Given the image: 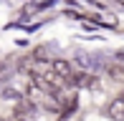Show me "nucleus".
I'll list each match as a JSON object with an SVG mask.
<instances>
[{
  "instance_id": "obj_1",
  "label": "nucleus",
  "mask_w": 124,
  "mask_h": 121,
  "mask_svg": "<svg viewBox=\"0 0 124 121\" xmlns=\"http://www.w3.org/2000/svg\"><path fill=\"white\" fill-rule=\"evenodd\" d=\"M106 116L111 121H124V98H114V101L106 106Z\"/></svg>"
},
{
  "instance_id": "obj_2",
  "label": "nucleus",
  "mask_w": 124,
  "mask_h": 121,
  "mask_svg": "<svg viewBox=\"0 0 124 121\" xmlns=\"http://www.w3.org/2000/svg\"><path fill=\"white\" fill-rule=\"evenodd\" d=\"M51 68H53V73H58L61 78H66V81L71 78V66H69V60H61V58H56L53 63H51Z\"/></svg>"
},
{
  "instance_id": "obj_3",
  "label": "nucleus",
  "mask_w": 124,
  "mask_h": 121,
  "mask_svg": "<svg viewBox=\"0 0 124 121\" xmlns=\"http://www.w3.org/2000/svg\"><path fill=\"white\" fill-rule=\"evenodd\" d=\"M71 86H76V88H78V86H94V76H89L86 73V71H81V73H71Z\"/></svg>"
},
{
  "instance_id": "obj_4",
  "label": "nucleus",
  "mask_w": 124,
  "mask_h": 121,
  "mask_svg": "<svg viewBox=\"0 0 124 121\" xmlns=\"http://www.w3.org/2000/svg\"><path fill=\"white\" fill-rule=\"evenodd\" d=\"M106 73H109V78L111 81H124V68H122V63H109L106 66Z\"/></svg>"
},
{
  "instance_id": "obj_5",
  "label": "nucleus",
  "mask_w": 124,
  "mask_h": 121,
  "mask_svg": "<svg viewBox=\"0 0 124 121\" xmlns=\"http://www.w3.org/2000/svg\"><path fill=\"white\" fill-rule=\"evenodd\" d=\"M3 98H10V101L18 103L20 98H23V93H20V91H13V88H3Z\"/></svg>"
},
{
  "instance_id": "obj_6",
  "label": "nucleus",
  "mask_w": 124,
  "mask_h": 121,
  "mask_svg": "<svg viewBox=\"0 0 124 121\" xmlns=\"http://www.w3.org/2000/svg\"><path fill=\"white\" fill-rule=\"evenodd\" d=\"M10 121H25V119H23V116H18V114H15V116L10 119Z\"/></svg>"
},
{
  "instance_id": "obj_7",
  "label": "nucleus",
  "mask_w": 124,
  "mask_h": 121,
  "mask_svg": "<svg viewBox=\"0 0 124 121\" xmlns=\"http://www.w3.org/2000/svg\"><path fill=\"white\" fill-rule=\"evenodd\" d=\"M122 98H124V91H122Z\"/></svg>"
},
{
  "instance_id": "obj_8",
  "label": "nucleus",
  "mask_w": 124,
  "mask_h": 121,
  "mask_svg": "<svg viewBox=\"0 0 124 121\" xmlns=\"http://www.w3.org/2000/svg\"><path fill=\"white\" fill-rule=\"evenodd\" d=\"M0 121H5V119H0Z\"/></svg>"
}]
</instances>
